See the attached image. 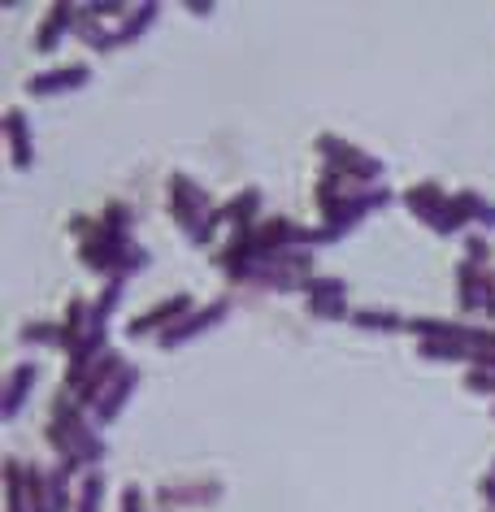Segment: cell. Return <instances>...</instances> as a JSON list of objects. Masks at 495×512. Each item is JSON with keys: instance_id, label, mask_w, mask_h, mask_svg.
<instances>
[{"instance_id": "cell-1", "label": "cell", "mask_w": 495, "mask_h": 512, "mask_svg": "<svg viewBox=\"0 0 495 512\" xmlns=\"http://www.w3.org/2000/svg\"><path fill=\"white\" fill-rule=\"evenodd\" d=\"M48 421H53V426L66 434V439L79 447L83 452V460L87 465H100V460L109 456V443L100 439V430L92 426V421H87V413H83V404L74 400L70 391H61V395H53V408H48Z\"/></svg>"}, {"instance_id": "cell-2", "label": "cell", "mask_w": 495, "mask_h": 512, "mask_svg": "<svg viewBox=\"0 0 495 512\" xmlns=\"http://www.w3.org/2000/svg\"><path fill=\"white\" fill-rule=\"evenodd\" d=\"M391 204V187H361L357 196H344V200H335L330 209H322L326 217V226H317V243H335V239H344L352 226L365 222L374 209H387Z\"/></svg>"}, {"instance_id": "cell-3", "label": "cell", "mask_w": 495, "mask_h": 512, "mask_svg": "<svg viewBox=\"0 0 495 512\" xmlns=\"http://www.w3.org/2000/svg\"><path fill=\"white\" fill-rule=\"evenodd\" d=\"M317 152H322V161L330 170H339L361 187H378V178L387 174L383 161L370 157V152H361L357 144H348V139H339V135H317Z\"/></svg>"}, {"instance_id": "cell-4", "label": "cell", "mask_w": 495, "mask_h": 512, "mask_svg": "<svg viewBox=\"0 0 495 512\" xmlns=\"http://www.w3.org/2000/svg\"><path fill=\"white\" fill-rule=\"evenodd\" d=\"M170 209H174V222H179L192 239H200V230H205L209 213L218 209V204H213L209 191L196 187L187 174H174V178H170Z\"/></svg>"}, {"instance_id": "cell-5", "label": "cell", "mask_w": 495, "mask_h": 512, "mask_svg": "<svg viewBox=\"0 0 495 512\" xmlns=\"http://www.w3.org/2000/svg\"><path fill=\"white\" fill-rule=\"evenodd\" d=\"M122 365H126V361H122V352H105V356H100V361L87 365V369H83V374L74 378V382H66V391H70V395H74V400H79L83 408H96V404H100V395L109 391V382L122 374Z\"/></svg>"}, {"instance_id": "cell-6", "label": "cell", "mask_w": 495, "mask_h": 512, "mask_svg": "<svg viewBox=\"0 0 495 512\" xmlns=\"http://www.w3.org/2000/svg\"><path fill=\"white\" fill-rule=\"evenodd\" d=\"M226 317H231V300H213V304H205V309H192L183 317L179 326H170L165 330V335L157 339L165 352H174L179 348V343H187V339H196V335H205V330H213L218 322H226Z\"/></svg>"}, {"instance_id": "cell-7", "label": "cell", "mask_w": 495, "mask_h": 512, "mask_svg": "<svg viewBox=\"0 0 495 512\" xmlns=\"http://www.w3.org/2000/svg\"><path fill=\"white\" fill-rule=\"evenodd\" d=\"M187 313H192V296H187V291H179V296H170L165 304H152L144 317H135V322L126 326V335H131V339H144V335H152V330H161V335H165V330L179 326Z\"/></svg>"}, {"instance_id": "cell-8", "label": "cell", "mask_w": 495, "mask_h": 512, "mask_svg": "<svg viewBox=\"0 0 495 512\" xmlns=\"http://www.w3.org/2000/svg\"><path fill=\"white\" fill-rule=\"evenodd\" d=\"M92 83V70L87 66H61V70H44L27 79V96H66L79 92V87Z\"/></svg>"}, {"instance_id": "cell-9", "label": "cell", "mask_w": 495, "mask_h": 512, "mask_svg": "<svg viewBox=\"0 0 495 512\" xmlns=\"http://www.w3.org/2000/svg\"><path fill=\"white\" fill-rule=\"evenodd\" d=\"M218 499H222V482L218 478L157 486V504H165V508H200V504H218Z\"/></svg>"}, {"instance_id": "cell-10", "label": "cell", "mask_w": 495, "mask_h": 512, "mask_svg": "<svg viewBox=\"0 0 495 512\" xmlns=\"http://www.w3.org/2000/svg\"><path fill=\"white\" fill-rule=\"evenodd\" d=\"M135 387H139V365L126 361V365H122V374L109 382V391L100 395V404L92 408L96 426H109V421H113V417H118L122 408H126V400H131V395H135Z\"/></svg>"}, {"instance_id": "cell-11", "label": "cell", "mask_w": 495, "mask_h": 512, "mask_svg": "<svg viewBox=\"0 0 495 512\" xmlns=\"http://www.w3.org/2000/svg\"><path fill=\"white\" fill-rule=\"evenodd\" d=\"M79 22V5H70V0H61V5H53L40 22V35H35V53H53V48L66 40V31Z\"/></svg>"}, {"instance_id": "cell-12", "label": "cell", "mask_w": 495, "mask_h": 512, "mask_svg": "<svg viewBox=\"0 0 495 512\" xmlns=\"http://www.w3.org/2000/svg\"><path fill=\"white\" fill-rule=\"evenodd\" d=\"M35 378H40V365H35V361H22V365L9 369V378H5V400H0V417H5V421L18 417V408L27 404Z\"/></svg>"}, {"instance_id": "cell-13", "label": "cell", "mask_w": 495, "mask_h": 512, "mask_svg": "<svg viewBox=\"0 0 495 512\" xmlns=\"http://www.w3.org/2000/svg\"><path fill=\"white\" fill-rule=\"evenodd\" d=\"M482 300H487V274H482V265L461 261L456 265V304H461V313H478Z\"/></svg>"}, {"instance_id": "cell-14", "label": "cell", "mask_w": 495, "mask_h": 512, "mask_svg": "<svg viewBox=\"0 0 495 512\" xmlns=\"http://www.w3.org/2000/svg\"><path fill=\"white\" fill-rule=\"evenodd\" d=\"M5 139H9V157H14L18 170H31L35 152H31V126H27V113L22 109L5 113Z\"/></svg>"}, {"instance_id": "cell-15", "label": "cell", "mask_w": 495, "mask_h": 512, "mask_svg": "<svg viewBox=\"0 0 495 512\" xmlns=\"http://www.w3.org/2000/svg\"><path fill=\"white\" fill-rule=\"evenodd\" d=\"M404 204H409V209L422 217L426 226H435L439 213H443V204H448V191H443L439 183H417V187L404 191Z\"/></svg>"}, {"instance_id": "cell-16", "label": "cell", "mask_w": 495, "mask_h": 512, "mask_svg": "<svg viewBox=\"0 0 495 512\" xmlns=\"http://www.w3.org/2000/svg\"><path fill=\"white\" fill-rule=\"evenodd\" d=\"M157 14H161V5H152V0H139V5H131V14L113 27V48H118V44H135L139 35L157 22Z\"/></svg>"}, {"instance_id": "cell-17", "label": "cell", "mask_w": 495, "mask_h": 512, "mask_svg": "<svg viewBox=\"0 0 495 512\" xmlns=\"http://www.w3.org/2000/svg\"><path fill=\"white\" fill-rule=\"evenodd\" d=\"M404 330H413L417 339H448V343H465L469 348V326L465 322H439V317H409Z\"/></svg>"}, {"instance_id": "cell-18", "label": "cell", "mask_w": 495, "mask_h": 512, "mask_svg": "<svg viewBox=\"0 0 495 512\" xmlns=\"http://www.w3.org/2000/svg\"><path fill=\"white\" fill-rule=\"evenodd\" d=\"M5 504H9V512H31V499H27V465H18V456L5 460Z\"/></svg>"}, {"instance_id": "cell-19", "label": "cell", "mask_w": 495, "mask_h": 512, "mask_svg": "<svg viewBox=\"0 0 495 512\" xmlns=\"http://www.w3.org/2000/svg\"><path fill=\"white\" fill-rule=\"evenodd\" d=\"M469 369H495V330L469 326Z\"/></svg>"}, {"instance_id": "cell-20", "label": "cell", "mask_w": 495, "mask_h": 512, "mask_svg": "<svg viewBox=\"0 0 495 512\" xmlns=\"http://www.w3.org/2000/svg\"><path fill=\"white\" fill-rule=\"evenodd\" d=\"M348 322L357 330H378V335H396V330H404V317L387 313V309H357Z\"/></svg>"}, {"instance_id": "cell-21", "label": "cell", "mask_w": 495, "mask_h": 512, "mask_svg": "<svg viewBox=\"0 0 495 512\" xmlns=\"http://www.w3.org/2000/svg\"><path fill=\"white\" fill-rule=\"evenodd\" d=\"M100 499H105V473L87 469L74 491V512H100Z\"/></svg>"}, {"instance_id": "cell-22", "label": "cell", "mask_w": 495, "mask_h": 512, "mask_svg": "<svg viewBox=\"0 0 495 512\" xmlns=\"http://www.w3.org/2000/svg\"><path fill=\"white\" fill-rule=\"evenodd\" d=\"M417 356H426V361H465L469 365L465 343H448V339H417Z\"/></svg>"}, {"instance_id": "cell-23", "label": "cell", "mask_w": 495, "mask_h": 512, "mask_svg": "<svg viewBox=\"0 0 495 512\" xmlns=\"http://www.w3.org/2000/svg\"><path fill=\"white\" fill-rule=\"evenodd\" d=\"M122 287H126V278H122V274H109L105 291H100L96 304H92V322L109 326V317H113V309H118V300H122Z\"/></svg>"}, {"instance_id": "cell-24", "label": "cell", "mask_w": 495, "mask_h": 512, "mask_svg": "<svg viewBox=\"0 0 495 512\" xmlns=\"http://www.w3.org/2000/svg\"><path fill=\"white\" fill-rule=\"evenodd\" d=\"M70 469L53 465L48 469V499H53V512H74V499H70Z\"/></svg>"}, {"instance_id": "cell-25", "label": "cell", "mask_w": 495, "mask_h": 512, "mask_svg": "<svg viewBox=\"0 0 495 512\" xmlns=\"http://www.w3.org/2000/svg\"><path fill=\"white\" fill-rule=\"evenodd\" d=\"M27 499H31V512H53V499H48V469L44 465H27Z\"/></svg>"}, {"instance_id": "cell-26", "label": "cell", "mask_w": 495, "mask_h": 512, "mask_svg": "<svg viewBox=\"0 0 495 512\" xmlns=\"http://www.w3.org/2000/svg\"><path fill=\"white\" fill-rule=\"evenodd\" d=\"M18 339L22 343H61V348H66V326H57V322H27L18 330Z\"/></svg>"}, {"instance_id": "cell-27", "label": "cell", "mask_w": 495, "mask_h": 512, "mask_svg": "<svg viewBox=\"0 0 495 512\" xmlns=\"http://www.w3.org/2000/svg\"><path fill=\"white\" fill-rule=\"evenodd\" d=\"M300 291L309 300L313 296H348V283H344V278H304Z\"/></svg>"}, {"instance_id": "cell-28", "label": "cell", "mask_w": 495, "mask_h": 512, "mask_svg": "<svg viewBox=\"0 0 495 512\" xmlns=\"http://www.w3.org/2000/svg\"><path fill=\"white\" fill-rule=\"evenodd\" d=\"M309 313H313V317H352L348 304H344V296H313V300H309Z\"/></svg>"}, {"instance_id": "cell-29", "label": "cell", "mask_w": 495, "mask_h": 512, "mask_svg": "<svg viewBox=\"0 0 495 512\" xmlns=\"http://www.w3.org/2000/svg\"><path fill=\"white\" fill-rule=\"evenodd\" d=\"M83 9H87V14H92L96 22H100V18H118V22H122L126 14H131V5H122V0H87Z\"/></svg>"}, {"instance_id": "cell-30", "label": "cell", "mask_w": 495, "mask_h": 512, "mask_svg": "<svg viewBox=\"0 0 495 512\" xmlns=\"http://www.w3.org/2000/svg\"><path fill=\"white\" fill-rule=\"evenodd\" d=\"M465 387L478 395H495V369H465Z\"/></svg>"}, {"instance_id": "cell-31", "label": "cell", "mask_w": 495, "mask_h": 512, "mask_svg": "<svg viewBox=\"0 0 495 512\" xmlns=\"http://www.w3.org/2000/svg\"><path fill=\"white\" fill-rule=\"evenodd\" d=\"M491 256V243H487V235H469L465 239V261H474V265H482Z\"/></svg>"}, {"instance_id": "cell-32", "label": "cell", "mask_w": 495, "mask_h": 512, "mask_svg": "<svg viewBox=\"0 0 495 512\" xmlns=\"http://www.w3.org/2000/svg\"><path fill=\"white\" fill-rule=\"evenodd\" d=\"M118 512H144V491L131 482V486H122V504H118Z\"/></svg>"}, {"instance_id": "cell-33", "label": "cell", "mask_w": 495, "mask_h": 512, "mask_svg": "<svg viewBox=\"0 0 495 512\" xmlns=\"http://www.w3.org/2000/svg\"><path fill=\"white\" fill-rule=\"evenodd\" d=\"M187 14H200V18H209V14H213V0H187Z\"/></svg>"}, {"instance_id": "cell-34", "label": "cell", "mask_w": 495, "mask_h": 512, "mask_svg": "<svg viewBox=\"0 0 495 512\" xmlns=\"http://www.w3.org/2000/svg\"><path fill=\"white\" fill-rule=\"evenodd\" d=\"M491 417H495V404H491Z\"/></svg>"}, {"instance_id": "cell-35", "label": "cell", "mask_w": 495, "mask_h": 512, "mask_svg": "<svg viewBox=\"0 0 495 512\" xmlns=\"http://www.w3.org/2000/svg\"><path fill=\"white\" fill-rule=\"evenodd\" d=\"M487 512H491V508H487Z\"/></svg>"}]
</instances>
